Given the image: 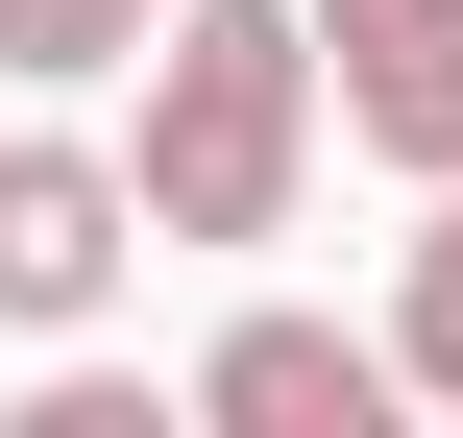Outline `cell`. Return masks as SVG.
Here are the masks:
<instances>
[{
  "instance_id": "obj_1",
  "label": "cell",
  "mask_w": 463,
  "mask_h": 438,
  "mask_svg": "<svg viewBox=\"0 0 463 438\" xmlns=\"http://www.w3.org/2000/svg\"><path fill=\"white\" fill-rule=\"evenodd\" d=\"M317 122H342V49L317 0H171L146 24V244H293L317 195Z\"/></svg>"
},
{
  "instance_id": "obj_2",
  "label": "cell",
  "mask_w": 463,
  "mask_h": 438,
  "mask_svg": "<svg viewBox=\"0 0 463 438\" xmlns=\"http://www.w3.org/2000/svg\"><path fill=\"white\" fill-rule=\"evenodd\" d=\"M122 244H146V171H122V146H73V122H0V317H24V341H73V317L122 293Z\"/></svg>"
},
{
  "instance_id": "obj_3",
  "label": "cell",
  "mask_w": 463,
  "mask_h": 438,
  "mask_svg": "<svg viewBox=\"0 0 463 438\" xmlns=\"http://www.w3.org/2000/svg\"><path fill=\"white\" fill-rule=\"evenodd\" d=\"M391 341H342V317H220V366H195V415L220 438H391Z\"/></svg>"
},
{
  "instance_id": "obj_4",
  "label": "cell",
  "mask_w": 463,
  "mask_h": 438,
  "mask_svg": "<svg viewBox=\"0 0 463 438\" xmlns=\"http://www.w3.org/2000/svg\"><path fill=\"white\" fill-rule=\"evenodd\" d=\"M317 49H342V146L463 171V0H317Z\"/></svg>"
},
{
  "instance_id": "obj_5",
  "label": "cell",
  "mask_w": 463,
  "mask_h": 438,
  "mask_svg": "<svg viewBox=\"0 0 463 438\" xmlns=\"http://www.w3.org/2000/svg\"><path fill=\"white\" fill-rule=\"evenodd\" d=\"M146 24H171V0H0V73L73 98V73H146Z\"/></svg>"
},
{
  "instance_id": "obj_6",
  "label": "cell",
  "mask_w": 463,
  "mask_h": 438,
  "mask_svg": "<svg viewBox=\"0 0 463 438\" xmlns=\"http://www.w3.org/2000/svg\"><path fill=\"white\" fill-rule=\"evenodd\" d=\"M391 366L463 415V171H439V219H415V268H391Z\"/></svg>"
}]
</instances>
